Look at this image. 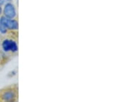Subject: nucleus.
I'll use <instances>...</instances> for the list:
<instances>
[{"label":"nucleus","mask_w":124,"mask_h":102,"mask_svg":"<svg viewBox=\"0 0 124 102\" xmlns=\"http://www.w3.org/2000/svg\"><path fill=\"white\" fill-rule=\"evenodd\" d=\"M1 48L5 53H16L18 50L17 42L11 39H5L1 42Z\"/></svg>","instance_id":"f257e3e1"},{"label":"nucleus","mask_w":124,"mask_h":102,"mask_svg":"<svg viewBox=\"0 0 124 102\" xmlns=\"http://www.w3.org/2000/svg\"><path fill=\"white\" fill-rule=\"evenodd\" d=\"M17 98V93L13 88L3 90L0 93V101L3 102H13Z\"/></svg>","instance_id":"f03ea898"},{"label":"nucleus","mask_w":124,"mask_h":102,"mask_svg":"<svg viewBox=\"0 0 124 102\" xmlns=\"http://www.w3.org/2000/svg\"><path fill=\"white\" fill-rule=\"evenodd\" d=\"M1 22L3 24L4 26L7 31H17L19 28L18 22L15 19L6 17L4 16H1L0 17Z\"/></svg>","instance_id":"7ed1b4c3"},{"label":"nucleus","mask_w":124,"mask_h":102,"mask_svg":"<svg viewBox=\"0 0 124 102\" xmlns=\"http://www.w3.org/2000/svg\"><path fill=\"white\" fill-rule=\"evenodd\" d=\"M3 16L6 17L15 19L17 16V11L15 6L11 2H7L4 4V8H2Z\"/></svg>","instance_id":"20e7f679"},{"label":"nucleus","mask_w":124,"mask_h":102,"mask_svg":"<svg viewBox=\"0 0 124 102\" xmlns=\"http://www.w3.org/2000/svg\"><path fill=\"white\" fill-rule=\"evenodd\" d=\"M7 31H8L5 28V27L4 26L3 24L1 23V19H0V33H1V34H6L7 32Z\"/></svg>","instance_id":"39448f33"},{"label":"nucleus","mask_w":124,"mask_h":102,"mask_svg":"<svg viewBox=\"0 0 124 102\" xmlns=\"http://www.w3.org/2000/svg\"><path fill=\"white\" fill-rule=\"evenodd\" d=\"M16 74H17V72H16L15 71H13L9 72L8 76L10 77H14L15 75H16Z\"/></svg>","instance_id":"423d86ee"},{"label":"nucleus","mask_w":124,"mask_h":102,"mask_svg":"<svg viewBox=\"0 0 124 102\" xmlns=\"http://www.w3.org/2000/svg\"><path fill=\"white\" fill-rule=\"evenodd\" d=\"M13 0H0V5H4L7 2H11Z\"/></svg>","instance_id":"0eeeda50"},{"label":"nucleus","mask_w":124,"mask_h":102,"mask_svg":"<svg viewBox=\"0 0 124 102\" xmlns=\"http://www.w3.org/2000/svg\"><path fill=\"white\" fill-rule=\"evenodd\" d=\"M2 60H3V55H2V53L0 51V63H1Z\"/></svg>","instance_id":"6e6552de"},{"label":"nucleus","mask_w":124,"mask_h":102,"mask_svg":"<svg viewBox=\"0 0 124 102\" xmlns=\"http://www.w3.org/2000/svg\"><path fill=\"white\" fill-rule=\"evenodd\" d=\"M2 14V7H1V5H0V15Z\"/></svg>","instance_id":"1a4fd4ad"}]
</instances>
